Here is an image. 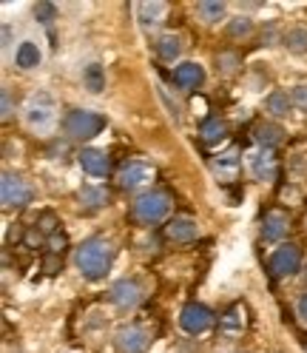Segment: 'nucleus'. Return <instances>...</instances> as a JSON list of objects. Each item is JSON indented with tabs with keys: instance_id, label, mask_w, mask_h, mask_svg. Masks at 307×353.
Masks as SVG:
<instances>
[{
	"instance_id": "obj_31",
	"label": "nucleus",
	"mask_w": 307,
	"mask_h": 353,
	"mask_svg": "<svg viewBox=\"0 0 307 353\" xmlns=\"http://www.w3.org/2000/svg\"><path fill=\"white\" fill-rule=\"evenodd\" d=\"M54 14H57V6L54 3H37L34 6V17L40 20V23H52V20H54Z\"/></svg>"
},
{
	"instance_id": "obj_6",
	"label": "nucleus",
	"mask_w": 307,
	"mask_h": 353,
	"mask_svg": "<svg viewBox=\"0 0 307 353\" xmlns=\"http://www.w3.org/2000/svg\"><path fill=\"white\" fill-rule=\"evenodd\" d=\"M299 268H301V248L293 245V242H284V245H279L271 254V259H268V271H271L273 279H288Z\"/></svg>"
},
{
	"instance_id": "obj_21",
	"label": "nucleus",
	"mask_w": 307,
	"mask_h": 353,
	"mask_svg": "<svg viewBox=\"0 0 307 353\" xmlns=\"http://www.w3.org/2000/svg\"><path fill=\"white\" fill-rule=\"evenodd\" d=\"M157 54H160V60H165V63H173L180 54H182V40H180V34H162L160 40H157Z\"/></svg>"
},
{
	"instance_id": "obj_29",
	"label": "nucleus",
	"mask_w": 307,
	"mask_h": 353,
	"mask_svg": "<svg viewBox=\"0 0 307 353\" xmlns=\"http://www.w3.org/2000/svg\"><path fill=\"white\" fill-rule=\"evenodd\" d=\"M251 29H253V23H251L248 17H236V20H231L228 34H231V37H248V34H251Z\"/></svg>"
},
{
	"instance_id": "obj_20",
	"label": "nucleus",
	"mask_w": 307,
	"mask_h": 353,
	"mask_svg": "<svg viewBox=\"0 0 307 353\" xmlns=\"http://www.w3.org/2000/svg\"><path fill=\"white\" fill-rule=\"evenodd\" d=\"M40 60H43V54H40V49H37V43H32V40L20 43L17 52H14V63L20 65V69H37Z\"/></svg>"
},
{
	"instance_id": "obj_26",
	"label": "nucleus",
	"mask_w": 307,
	"mask_h": 353,
	"mask_svg": "<svg viewBox=\"0 0 307 353\" xmlns=\"http://www.w3.org/2000/svg\"><path fill=\"white\" fill-rule=\"evenodd\" d=\"M213 168H216V174H219V180H233L236 176V171H239V157H236V151H231V154H225V157H219L216 163H213Z\"/></svg>"
},
{
	"instance_id": "obj_14",
	"label": "nucleus",
	"mask_w": 307,
	"mask_h": 353,
	"mask_svg": "<svg viewBox=\"0 0 307 353\" xmlns=\"http://www.w3.org/2000/svg\"><path fill=\"white\" fill-rule=\"evenodd\" d=\"M288 231H290V216H288V211H282V208L265 211V216H262V236H265L268 242H279Z\"/></svg>"
},
{
	"instance_id": "obj_8",
	"label": "nucleus",
	"mask_w": 307,
	"mask_h": 353,
	"mask_svg": "<svg viewBox=\"0 0 307 353\" xmlns=\"http://www.w3.org/2000/svg\"><path fill=\"white\" fill-rule=\"evenodd\" d=\"M180 327L188 336H200L213 327V311L202 302H188L180 311Z\"/></svg>"
},
{
	"instance_id": "obj_19",
	"label": "nucleus",
	"mask_w": 307,
	"mask_h": 353,
	"mask_svg": "<svg viewBox=\"0 0 307 353\" xmlns=\"http://www.w3.org/2000/svg\"><path fill=\"white\" fill-rule=\"evenodd\" d=\"M200 137L205 145H216V143H222L228 137V125L219 120V117H208L202 125H200Z\"/></svg>"
},
{
	"instance_id": "obj_24",
	"label": "nucleus",
	"mask_w": 307,
	"mask_h": 353,
	"mask_svg": "<svg viewBox=\"0 0 307 353\" xmlns=\"http://www.w3.org/2000/svg\"><path fill=\"white\" fill-rule=\"evenodd\" d=\"M265 108H268L271 117H288L293 103H290V97L284 94V92H271L268 100H265Z\"/></svg>"
},
{
	"instance_id": "obj_35",
	"label": "nucleus",
	"mask_w": 307,
	"mask_h": 353,
	"mask_svg": "<svg viewBox=\"0 0 307 353\" xmlns=\"http://www.w3.org/2000/svg\"><path fill=\"white\" fill-rule=\"evenodd\" d=\"M296 311H299V316H301V319L307 322V294H304V296L299 299V305H296Z\"/></svg>"
},
{
	"instance_id": "obj_1",
	"label": "nucleus",
	"mask_w": 307,
	"mask_h": 353,
	"mask_svg": "<svg viewBox=\"0 0 307 353\" xmlns=\"http://www.w3.org/2000/svg\"><path fill=\"white\" fill-rule=\"evenodd\" d=\"M74 265L83 274V279L100 282V279H105V274L112 271V265H114V245L105 236L85 239L83 245L74 251Z\"/></svg>"
},
{
	"instance_id": "obj_18",
	"label": "nucleus",
	"mask_w": 307,
	"mask_h": 353,
	"mask_svg": "<svg viewBox=\"0 0 307 353\" xmlns=\"http://www.w3.org/2000/svg\"><path fill=\"white\" fill-rule=\"evenodd\" d=\"M253 140L259 143V148H276L282 140H284V131L276 125V123H259L253 128Z\"/></svg>"
},
{
	"instance_id": "obj_13",
	"label": "nucleus",
	"mask_w": 307,
	"mask_h": 353,
	"mask_svg": "<svg viewBox=\"0 0 307 353\" xmlns=\"http://www.w3.org/2000/svg\"><path fill=\"white\" fill-rule=\"evenodd\" d=\"M77 163L89 176H108L112 174V157L100 148H83L77 154Z\"/></svg>"
},
{
	"instance_id": "obj_15",
	"label": "nucleus",
	"mask_w": 307,
	"mask_h": 353,
	"mask_svg": "<svg viewBox=\"0 0 307 353\" xmlns=\"http://www.w3.org/2000/svg\"><path fill=\"white\" fill-rule=\"evenodd\" d=\"M173 83H177L182 92H193V88H200L205 83V69L200 63H180L177 69H173Z\"/></svg>"
},
{
	"instance_id": "obj_5",
	"label": "nucleus",
	"mask_w": 307,
	"mask_h": 353,
	"mask_svg": "<svg viewBox=\"0 0 307 353\" xmlns=\"http://www.w3.org/2000/svg\"><path fill=\"white\" fill-rule=\"evenodd\" d=\"M32 185L23 180L20 174H12V171H3V180H0V200H3V208H26L32 203Z\"/></svg>"
},
{
	"instance_id": "obj_2",
	"label": "nucleus",
	"mask_w": 307,
	"mask_h": 353,
	"mask_svg": "<svg viewBox=\"0 0 307 353\" xmlns=\"http://www.w3.org/2000/svg\"><path fill=\"white\" fill-rule=\"evenodd\" d=\"M171 205H173V200H171L168 191L151 188V191H142L134 200V205H131V216H134L140 225H157L171 214Z\"/></svg>"
},
{
	"instance_id": "obj_33",
	"label": "nucleus",
	"mask_w": 307,
	"mask_h": 353,
	"mask_svg": "<svg viewBox=\"0 0 307 353\" xmlns=\"http://www.w3.org/2000/svg\"><path fill=\"white\" fill-rule=\"evenodd\" d=\"M37 225H40V231H43V234H54L57 219H54V214H52V211H46V214L40 216V223H37Z\"/></svg>"
},
{
	"instance_id": "obj_12",
	"label": "nucleus",
	"mask_w": 307,
	"mask_h": 353,
	"mask_svg": "<svg viewBox=\"0 0 307 353\" xmlns=\"http://www.w3.org/2000/svg\"><path fill=\"white\" fill-rule=\"evenodd\" d=\"M196 236H200V225H196L193 216L177 214L165 223V239L168 242H180V245H185V242H193Z\"/></svg>"
},
{
	"instance_id": "obj_30",
	"label": "nucleus",
	"mask_w": 307,
	"mask_h": 353,
	"mask_svg": "<svg viewBox=\"0 0 307 353\" xmlns=\"http://www.w3.org/2000/svg\"><path fill=\"white\" fill-rule=\"evenodd\" d=\"M290 103L299 108V112H307V83L293 85V92H290Z\"/></svg>"
},
{
	"instance_id": "obj_10",
	"label": "nucleus",
	"mask_w": 307,
	"mask_h": 353,
	"mask_svg": "<svg viewBox=\"0 0 307 353\" xmlns=\"http://www.w3.org/2000/svg\"><path fill=\"white\" fill-rule=\"evenodd\" d=\"M248 168L253 174V180H259V183H273L279 174V163L271 148H253L248 154Z\"/></svg>"
},
{
	"instance_id": "obj_16",
	"label": "nucleus",
	"mask_w": 307,
	"mask_h": 353,
	"mask_svg": "<svg viewBox=\"0 0 307 353\" xmlns=\"http://www.w3.org/2000/svg\"><path fill=\"white\" fill-rule=\"evenodd\" d=\"M134 12H137V20H140L142 29H157L162 23L168 6L160 3V0H145V3H137L134 6Z\"/></svg>"
},
{
	"instance_id": "obj_17",
	"label": "nucleus",
	"mask_w": 307,
	"mask_h": 353,
	"mask_svg": "<svg viewBox=\"0 0 307 353\" xmlns=\"http://www.w3.org/2000/svg\"><path fill=\"white\" fill-rule=\"evenodd\" d=\"M77 196H80V203H83V208H85V211H100V208H105L108 203H112V196H108V191H105V188H100V185H83Z\"/></svg>"
},
{
	"instance_id": "obj_28",
	"label": "nucleus",
	"mask_w": 307,
	"mask_h": 353,
	"mask_svg": "<svg viewBox=\"0 0 307 353\" xmlns=\"http://www.w3.org/2000/svg\"><path fill=\"white\" fill-rule=\"evenodd\" d=\"M236 65H239V57H236L233 52H222V54L216 57V69L222 72V74H233Z\"/></svg>"
},
{
	"instance_id": "obj_23",
	"label": "nucleus",
	"mask_w": 307,
	"mask_h": 353,
	"mask_svg": "<svg viewBox=\"0 0 307 353\" xmlns=\"http://www.w3.org/2000/svg\"><path fill=\"white\" fill-rule=\"evenodd\" d=\"M196 12H200L202 23H219V20L225 17L228 6L222 3V0H202V3H196Z\"/></svg>"
},
{
	"instance_id": "obj_22",
	"label": "nucleus",
	"mask_w": 307,
	"mask_h": 353,
	"mask_svg": "<svg viewBox=\"0 0 307 353\" xmlns=\"http://www.w3.org/2000/svg\"><path fill=\"white\" fill-rule=\"evenodd\" d=\"M219 327H222V334H242V327H245V307L242 305H233L231 311L219 319Z\"/></svg>"
},
{
	"instance_id": "obj_25",
	"label": "nucleus",
	"mask_w": 307,
	"mask_h": 353,
	"mask_svg": "<svg viewBox=\"0 0 307 353\" xmlns=\"http://www.w3.org/2000/svg\"><path fill=\"white\" fill-rule=\"evenodd\" d=\"M83 83H85V88H89L92 94H100L103 88H105V72H103V65H100V63L85 65V72H83Z\"/></svg>"
},
{
	"instance_id": "obj_11",
	"label": "nucleus",
	"mask_w": 307,
	"mask_h": 353,
	"mask_svg": "<svg viewBox=\"0 0 307 353\" xmlns=\"http://www.w3.org/2000/svg\"><path fill=\"white\" fill-rule=\"evenodd\" d=\"M151 180H154V168L140 163V160H131L117 171V185L125 191H137V188L148 185Z\"/></svg>"
},
{
	"instance_id": "obj_7",
	"label": "nucleus",
	"mask_w": 307,
	"mask_h": 353,
	"mask_svg": "<svg viewBox=\"0 0 307 353\" xmlns=\"http://www.w3.org/2000/svg\"><path fill=\"white\" fill-rule=\"evenodd\" d=\"M151 342H154L151 330L140 322H128L114 334V345L120 353H145L151 347Z\"/></svg>"
},
{
	"instance_id": "obj_27",
	"label": "nucleus",
	"mask_w": 307,
	"mask_h": 353,
	"mask_svg": "<svg viewBox=\"0 0 307 353\" xmlns=\"http://www.w3.org/2000/svg\"><path fill=\"white\" fill-rule=\"evenodd\" d=\"M284 46L290 54H307V29H290L284 34Z\"/></svg>"
},
{
	"instance_id": "obj_4",
	"label": "nucleus",
	"mask_w": 307,
	"mask_h": 353,
	"mask_svg": "<svg viewBox=\"0 0 307 353\" xmlns=\"http://www.w3.org/2000/svg\"><path fill=\"white\" fill-rule=\"evenodd\" d=\"M23 120H26L29 128H37V131L52 128L54 120H57V105H54V100H52L46 92L32 94V97L26 100V105H23Z\"/></svg>"
},
{
	"instance_id": "obj_9",
	"label": "nucleus",
	"mask_w": 307,
	"mask_h": 353,
	"mask_svg": "<svg viewBox=\"0 0 307 353\" xmlns=\"http://www.w3.org/2000/svg\"><path fill=\"white\" fill-rule=\"evenodd\" d=\"M145 291H142V285L140 279H120L112 285V291H108V299H112L117 307H123V311H131V307H137L142 302Z\"/></svg>"
},
{
	"instance_id": "obj_32",
	"label": "nucleus",
	"mask_w": 307,
	"mask_h": 353,
	"mask_svg": "<svg viewBox=\"0 0 307 353\" xmlns=\"http://www.w3.org/2000/svg\"><path fill=\"white\" fill-rule=\"evenodd\" d=\"M65 245H69V239H65V234H52V239H49V251L57 256V254H63L65 251Z\"/></svg>"
},
{
	"instance_id": "obj_3",
	"label": "nucleus",
	"mask_w": 307,
	"mask_h": 353,
	"mask_svg": "<svg viewBox=\"0 0 307 353\" xmlns=\"http://www.w3.org/2000/svg\"><path fill=\"white\" fill-rule=\"evenodd\" d=\"M63 128H65V134H69L72 140L85 143V140H94L105 128V117L97 114V112H89V108H74V112L65 114Z\"/></svg>"
},
{
	"instance_id": "obj_34",
	"label": "nucleus",
	"mask_w": 307,
	"mask_h": 353,
	"mask_svg": "<svg viewBox=\"0 0 307 353\" xmlns=\"http://www.w3.org/2000/svg\"><path fill=\"white\" fill-rule=\"evenodd\" d=\"M0 117H3V123L12 117V94H9V88H3V112H0Z\"/></svg>"
}]
</instances>
